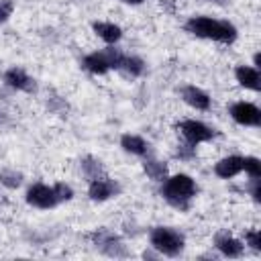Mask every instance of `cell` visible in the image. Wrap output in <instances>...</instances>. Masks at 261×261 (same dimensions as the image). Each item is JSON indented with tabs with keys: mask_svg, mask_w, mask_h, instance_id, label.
<instances>
[{
	"mask_svg": "<svg viewBox=\"0 0 261 261\" xmlns=\"http://www.w3.org/2000/svg\"><path fill=\"white\" fill-rule=\"evenodd\" d=\"M247 190H249V196H251L255 202H261V179H259V177H251Z\"/></svg>",
	"mask_w": 261,
	"mask_h": 261,
	"instance_id": "cell-26",
	"label": "cell"
},
{
	"mask_svg": "<svg viewBox=\"0 0 261 261\" xmlns=\"http://www.w3.org/2000/svg\"><path fill=\"white\" fill-rule=\"evenodd\" d=\"M120 184L116 179H112L108 173L96 177V179H90L88 181V198L92 202H106V200H112L120 194Z\"/></svg>",
	"mask_w": 261,
	"mask_h": 261,
	"instance_id": "cell-9",
	"label": "cell"
},
{
	"mask_svg": "<svg viewBox=\"0 0 261 261\" xmlns=\"http://www.w3.org/2000/svg\"><path fill=\"white\" fill-rule=\"evenodd\" d=\"M120 149L124 151V153H128V155H135V157H147V155H151L153 151H151V143L145 139V137H141V135H135V133H124V135H120Z\"/></svg>",
	"mask_w": 261,
	"mask_h": 261,
	"instance_id": "cell-14",
	"label": "cell"
},
{
	"mask_svg": "<svg viewBox=\"0 0 261 261\" xmlns=\"http://www.w3.org/2000/svg\"><path fill=\"white\" fill-rule=\"evenodd\" d=\"M90 241L100 253H104L108 257H126L128 255V249L122 243V239L106 226H100L94 232H90Z\"/></svg>",
	"mask_w": 261,
	"mask_h": 261,
	"instance_id": "cell-6",
	"label": "cell"
},
{
	"mask_svg": "<svg viewBox=\"0 0 261 261\" xmlns=\"http://www.w3.org/2000/svg\"><path fill=\"white\" fill-rule=\"evenodd\" d=\"M243 173V155H226L214 163V175L220 179H232Z\"/></svg>",
	"mask_w": 261,
	"mask_h": 261,
	"instance_id": "cell-15",
	"label": "cell"
},
{
	"mask_svg": "<svg viewBox=\"0 0 261 261\" xmlns=\"http://www.w3.org/2000/svg\"><path fill=\"white\" fill-rule=\"evenodd\" d=\"M161 198L175 210H190L192 200L198 196V184L188 173H171L161 181Z\"/></svg>",
	"mask_w": 261,
	"mask_h": 261,
	"instance_id": "cell-2",
	"label": "cell"
},
{
	"mask_svg": "<svg viewBox=\"0 0 261 261\" xmlns=\"http://www.w3.org/2000/svg\"><path fill=\"white\" fill-rule=\"evenodd\" d=\"M177 92H179V98H181L190 108H194V110H198V112H208V110L212 108V98H210V94H208L204 88L196 86V84H186V86H181Z\"/></svg>",
	"mask_w": 261,
	"mask_h": 261,
	"instance_id": "cell-10",
	"label": "cell"
},
{
	"mask_svg": "<svg viewBox=\"0 0 261 261\" xmlns=\"http://www.w3.org/2000/svg\"><path fill=\"white\" fill-rule=\"evenodd\" d=\"M143 171L147 173L149 179L159 181V184L169 175V167H167V163L161 161V159H157L153 153L147 155V157H143Z\"/></svg>",
	"mask_w": 261,
	"mask_h": 261,
	"instance_id": "cell-17",
	"label": "cell"
},
{
	"mask_svg": "<svg viewBox=\"0 0 261 261\" xmlns=\"http://www.w3.org/2000/svg\"><path fill=\"white\" fill-rule=\"evenodd\" d=\"M92 31L106 45H116L122 39V27L116 24V22H110V20H94Z\"/></svg>",
	"mask_w": 261,
	"mask_h": 261,
	"instance_id": "cell-16",
	"label": "cell"
},
{
	"mask_svg": "<svg viewBox=\"0 0 261 261\" xmlns=\"http://www.w3.org/2000/svg\"><path fill=\"white\" fill-rule=\"evenodd\" d=\"M2 82H4V86H8L10 90H16V92L33 94V92L37 90L35 77H31V75H29L22 67H18V65L8 67V69L2 73Z\"/></svg>",
	"mask_w": 261,
	"mask_h": 261,
	"instance_id": "cell-11",
	"label": "cell"
},
{
	"mask_svg": "<svg viewBox=\"0 0 261 261\" xmlns=\"http://www.w3.org/2000/svg\"><path fill=\"white\" fill-rule=\"evenodd\" d=\"M149 247L161 257H179L186 249V237L173 226H153L149 230Z\"/></svg>",
	"mask_w": 261,
	"mask_h": 261,
	"instance_id": "cell-3",
	"label": "cell"
},
{
	"mask_svg": "<svg viewBox=\"0 0 261 261\" xmlns=\"http://www.w3.org/2000/svg\"><path fill=\"white\" fill-rule=\"evenodd\" d=\"M124 53L116 45H106L104 49L92 51L82 57V69L92 75H106L108 71H118Z\"/></svg>",
	"mask_w": 261,
	"mask_h": 261,
	"instance_id": "cell-4",
	"label": "cell"
},
{
	"mask_svg": "<svg viewBox=\"0 0 261 261\" xmlns=\"http://www.w3.org/2000/svg\"><path fill=\"white\" fill-rule=\"evenodd\" d=\"M228 114L241 126H253V128L261 126V108L253 102L237 100L228 106Z\"/></svg>",
	"mask_w": 261,
	"mask_h": 261,
	"instance_id": "cell-8",
	"label": "cell"
},
{
	"mask_svg": "<svg viewBox=\"0 0 261 261\" xmlns=\"http://www.w3.org/2000/svg\"><path fill=\"white\" fill-rule=\"evenodd\" d=\"M177 133L181 135V139L194 147L202 145V143H210L218 133L216 128H212L210 124H206L204 120L198 118H184L177 122Z\"/></svg>",
	"mask_w": 261,
	"mask_h": 261,
	"instance_id": "cell-5",
	"label": "cell"
},
{
	"mask_svg": "<svg viewBox=\"0 0 261 261\" xmlns=\"http://www.w3.org/2000/svg\"><path fill=\"white\" fill-rule=\"evenodd\" d=\"M14 12V2L12 0H0V24H4Z\"/></svg>",
	"mask_w": 261,
	"mask_h": 261,
	"instance_id": "cell-25",
	"label": "cell"
},
{
	"mask_svg": "<svg viewBox=\"0 0 261 261\" xmlns=\"http://www.w3.org/2000/svg\"><path fill=\"white\" fill-rule=\"evenodd\" d=\"M214 249L226 259H239L245 255V243L232 237L228 230H218L214 234Z\"/></svg>",
	"mask_w": 261,
	"mask_h": 261,
	"instance_id": "cell-12",
	"label": "cell"
},
{
	"mask_svg": "<svg viewBox=\"0 0 261 261\" xmlns=\"http://www.w3.org/2000/svg\"><path fill=\"white\" fill-rule=\"evenodd\" d=\"M206 2L216 4V6H228V4H230V0H206Z\"/></svg>",
	"mask_w": 261,
	"mask_h": 261,
	"instance_id": "cell-27",
	"label": "cell"
},
{
	"mask_svg": "<svg viewBox=\"0 0 261 261\" xmlns=\"http://www.w3.org/2000/svg\"><path fill=\"white\" fill-rule=\"evenodd\" d=\"M80 169H82V175H84L88 181H90V179H96V177H100V175L106 173L104 163H102L98 157H94V155H86V157L80 161Z\"/></svg>",
	"mask_w": 261,
	"mask_h": 261,
	"instance_id": "cell-19",
	"label": "cell"
},
{
	"mask_svg": "<svg viewBox=\"0 0 261 261\" xmlns=\"http://www.w3.org/2000/svg\"><path fill=\"white\" fill-rule=\"evenodd\" d=\"M186 33H190L196 39H206V41H214L220 45H232L239 39V29L224 18H214L208 14H198V16H190L184 24Z\"/></svg>",
	"mask_w": 261,
	"mask_h": 261,
	"instance_id": "cell-1",
	"label": "cell"
},
{
	"mask_svg": "<svg viewBox=\"0 0 261 261\" xmlns=\"http://www.w3.org/2000/svg\"><path fill=\"white\" fill-rule=\"evenodd\" d=\"M24 202L31 208H37V210H51V208L59 206V200L53 192V186H47L43 181H35L27 188Z\"/></svg>",
	"mask_w": 261,
	"mask_h": 261,
	"instance_id": "cell-7",
	"label": "cell"
},
{
	"mask_svg": "<svg viewBox=\"0 0 261 261\" xmlns=\"http://www.w3.org/2000/svg\"><path fill=\"white\" fill-rule=\"evenodd\" d=\"M234 80L241 88L251 90V92H259L261 90V71L255 65H247V63H239L234 65Z\"/></svg>",
	"mask_w": 261,
	"mask_h": 261,
	"instance_id": "cell-13",
	"label": "cell"
},
{
	"mask_svg": "<svg viewBox=\"0 0 261 261\" xmlns=\"http://www.w3.org/2000/svg\"><path fill=\"white\" fill-rule=\"evenodd\" d=\"M145 69H147V63L139 55L124 53V57L120 61V67H118V73H122L128 80H137V77H141L145 73Z\"/></svg>",
	"mask_w": 261,
	"mask_h": 261,
	"instance_id": "cell-18",
	"label": "cell"
},
{
	"mask_svg": "<svg viewBox=\"0 0 261 261\" xmlns=\"http://www.w3.org/2000/svg\"><path fill=\"white\" fill-rule=\"evenodd\" d=\"M24 181V175L12 167H2L0 169V186H4L6 190H18Z\"/></svg>",
	"mask_w": 261,
	"mask_h": 261,
	"instance_id": "cell-20",
	"label": "cell"
},
{
	"mask_svg": "<svg viewBox=\"0 0 261 261\" xmlns=\"http://www.w3.org/2000/svg\"><path fill=\"white\" fill-rule=\"evenodd\" d=\"M53 192H55L59 204L73 200V188H71L69 184H65V181H55V184H53Z\"/></svg>",
	"mask_w": 261,
	"mask_h": 261,
	"instance_id": "cell-23",
	"label": "cell"
},
{
	"mask_svg": "<svg viewBox=\"0 0 261 261\" xmlns=\"http://www.w3.org/2000/svg\"><path fill=\"white\" fill-rule=\"evenodd\" d=\"M122 4H128V6H139V4H143L145 0H120Z\"/></svg>",
	"mask_w": 261,
	"mask_h": 261,
	"instance_id": "cell-28",
	"label": "cell"
},
{
	"mask_svg": "<svg viewBox=\"0 0 261 261\" xmlns=\"http://www.w3.org/2000/svg\"><path fill=\"white\" fill-rule=\"evenodd\" d=\"M243 171L251 177H261V159L255 155H245L243 157Z\"/></svg>",
	"mask_w": 261,
	"mask_h": 261,
	"instance_id": "cell-21",
	"label": "cell"
},
{
	"mask_svg": "<svg viewBox=\"0 0 261 261\" xmlns=\"http://www.w3.org/2000/svg\"><path fill=\"white\" fill-rule=\"evenodd\" d=\"M245 249H251V251H255V253H259L261 251V232H259V228H249V230H245Z\"/></svg>",
	"mask_w": 261,
	"mask_h": 261,
	"instance_id": "cell-22",
	"label": "cell"
},
{
	"mask_svg": "<svg viewBox=\"0 0 261 261\" xmlns=\"http://www.w3.org/2000/svg\"><path fill=\"white\" fill-rule=\"evenodd\" d=\"M196 155V147L194 145H190V143H181V145H177V149H175V157L177 159H184V161H188V159H192Z\"/></svg>",
	"mask_w": 261,
	"mask_h": 261,
	"instance_id": "cell-24",
	"label": "cell"
}]
</instances>
